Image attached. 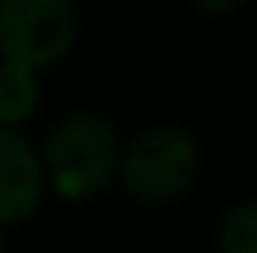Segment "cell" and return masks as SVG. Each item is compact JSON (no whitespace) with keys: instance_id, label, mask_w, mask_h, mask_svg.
<instances>
[{"instance_id":"cell-6","label":"cell","mask_w":257,"mask_h":253,"mask_svg":"<svg viewBox=\"0 0 257 253\" xmlns=\"http://www.w3.org/2000/svg\"><path fill=\"white\" fill-rule=\"evenodd\" d=\"M220 249L224 253H257V201H242L220 223Z\"/></svg>"},{"instance_id":"cell-1","label":"cell","mask_w":257,"mask_h":253,"mask_svg":"<svg viewBox=\"0 0 257 253\" xmlns=\"http://www.w3.org/2000/svg\"><path fill=\"white\" fill-rule=\"evenodd\" d=\"M38 160L45 182L64 201H86L119 171V134L97 112H71L49 130Z\"/></svg>"},{"instance_id":"cell-5","label":"cell","mask_w":257,"mask_h":253,"mask_svg":"<svg viewBox=\"0 0 257 253\" xmlns=\"http://www.w3.org/2000/svg\"><path fill=\"white\" fill-rule=\"evenodd\" d=\"M38 71L0 60V127H15L38 108Z\"/></svg>"},{"instance_id":"cell-7","label":"cell","mask_w":257,"mask_h":253,"mask_svg":"<svg viewBox=\"0 0 257 253\" xmlns=\"http://www.w3.org/2000/svg\"><path fill=\"white\" fill-rule=\"evenodd\" d=\"M198 12H205V15H224V12H235V8H242L246 0H190Z\"/></svg>"},{"instance_id":"cell-2","label":"cell","mask_w":257,"mask_h":253,"mask_svg":"<svg viewBox=\"0 0 257 253\" xmlns=\"http://www.w3.org/2000/svg\"><path fill=\"white\" fill-rule=\"evenodd\" d=\"M119 175L135 201L168 205L198 175V142L183 127H149L119 153Z\"/></svg>"},{"instance_id":"cell-3","label":"cell","mask_w":257,"mask_h":253,"mask_svg":"<svg viewBox=\"0 0 257 253\" xmlns=\"http://www.w3.org/2000/svg\"><path fill=\"white\" fill-rule=\"evenodd\" d=\"M75 34V0H0V60L41 71L67 56Z\"/></svg>"},{"instance_id":"cell-4","label":"cell","mask_w":257,"mask_h":253,"mask_svg":"<svg viewBox=\"0 0 257 253\" xmlns=\"http://www.w3.org/2000/svg\"><path fill=\"white\" fill-rule=\"evenodd\" d=\"M45 175L34 145L12 127H0V227L23 223L38 212Z\"/></svg>"},{"instance_id":"cell-8","label":"cell","mask_w":257,"mask_h":253,"mask_svg":"<svg viewBox=\"0 0 257 253\" xmlns=\"http://www.w3.org/2000/svg\"><path fill=\"white\" fill-rule=\"evenodd\" d=\"M0 253H4V238H0Z\"/></svg>"}]
</instances>
